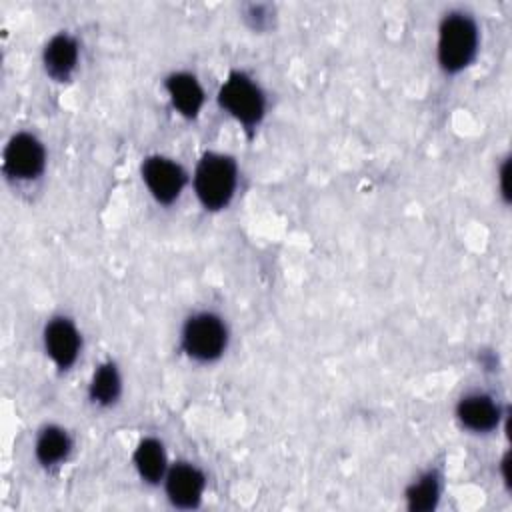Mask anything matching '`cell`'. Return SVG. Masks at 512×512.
<instances>
[{"instance_id": "cell-1", "label": "cell", "mask_w": 512, "mask_h": 512, "mask_svg": "<svg viewBox=\"0 0 512 512\" xmlns=\"http://www.w3.org/2000/svg\"><path fill=\"white\" fill-rule=\"evenodd\" d=\"M238 182L236 162L218 152H208L200 158L194 172V190L206 210L228 206Z\"/></svg>"}, {"instance_id": "cell-2", "label": "cell", "mask_w": 512, "mask_h": 512, "mask_svg": "<svg viewBox=\"0 0 512 512\" xmlns=\"http://www.w3.org/2000/svg\"><path fill=\"white\" fill-rule=\"evenodd\" d=\"M478 50L476 22L464 12H450L440 22L438 30V62L454 74L466 68Z\"/></svg>"}, {"instance_id": "cell-3", "label": "cell", "mask_w": 512, "mask_h": 512, "mask_svg": "<svg viewBox=\"0 0 512 512\" xmlns=\"http://www.w3.org/2000/svg\"><path fill=\"white\" fill-rule=\"evenodd\" d=\"M218 102L248 132H252L260 124L266 108L262 90L244 72H230L226 82L220 86Z\"/></svg>"}, {"instance_id": "cell-4", "label": "cell", "mask_w": 512, "mask_h": 512, "mask_svg": "<svg viewBox=\"0 0 512 512\" xmlns=\"http://www.w3.org/2000/svg\"><path fill=\"white\" fill-rule=\"evenodd\" d=\"M228 342L224 322L210 312L194 314L182 328V348L198 362H212L222 356Z\"/></svg>"}, {"instance_id": "cell-5", "label": "cell", "mask_w": 512, "mask_h": 512, "mask_svg": "<svg viewBox=\"0 0 512 512\" xmlns=\"http://www.w3.org/2000/svg\"><path fill=\"white\" fill-rule=\"evenodd\" d=\"M46 154L40 140L28 132L14 134L2 156V168L10 178L30 180L44 170Z\"/></svg>"}, {"instance_id": "cell-6", "label": "cell", "mask_w": 512, "mask_h": 512, "mask_svg": "<svg viewBox=\"0 0 512 512\" xmlns=\"http://www.w3.org/2000/svg\"><path fill=\"white\" fill-rule=\"evenodd\" d=\"M142 180L160 204H172L186 184V172L178 162L154 154L142 162Z\"/></svg>"}, {"instance_id": "cell-7", "label": "cell", "mask_w": 512, "mask_h": 512, "mask_svg": "<svg viewBox=\"0 0 512 512\" xmlns=\"http://www.w3.org/2000/svg\"><path fill=\"white\" fill-rule=\"evenodd\" d=\"M44 348L58 368H70L80 352V334L72 320L52 318L44 328Z\"/></svg>"}, {"instance_id": "cell-8", "label": "cell", "mask_w": 512, "mask_h": 512, "mask_svg": "<svg viewBox=\"0 0 512 512\" xmlns=\"http://www.w3.org/2000/svg\"><path fill=\"white\" fill-rule=\"evenodd\" d=\"M204 486V474L188 462H178L166 472V494L178 508H196L200 504Z\"/></svg>"}, {"instance_id": "cell-9", "label": "cell", "mask_w": 512, "mask_h": 512, "mask_svg": "<svg viewBox=\"0 0 512 512\" xmlns=\"http://www.w3.org/2000/svg\"><path fill=\"white\" fill-rule=\"evenodd\" d=\"M458 420L474 432H490L500 422V408L488 394H468L456 406Z\"/></svg>"}, {"instance_id": "cell-10", "label": "cell", "mask_w": 512, "mask_h": 512, "mask_svg": "<svg viewBox=\"0 0 512 512\" xmlns=\"http://www.w3.org/2000/svg\"><path fill=\"white\" fill-rule=\"evenodd\" d=\"M164 88L170 96L172 106L186 118L198 116L204 104V90L196 76L188 72H174L164 80Z\"/></svg>"}, {"instance_id": "cell-11", "label": "cell", "mask_w": 512, "mask_h": 512, "mask_svg": "<svg viewBox=\"0 0 512 512\" xmlns=\"http://www.w3.org/2000/svg\"><path fill=\"white\" fill-rule=\"evenodd\" d=\"M44 68L54 80H66L78 62V44L68 34H56L44 48Z\"/></svg>"}, {"instance_id": "cell-12", "label": "cell", "mask_w": 512, "mask_h": 512, "mask_svg": "<svg viewBox=\"0 0 512 512\" xmlns=\"http://www.w3.org/2000/svg\"><path fill=\"white\" fill-rule=\"evenodd\" d=\"M132 460L138 474L150 484H156L166 474V454L156 438L140 440Z\"/></svg>"}, {"instance_id": "cell-13", "label": "cell", "mask_w": 512, "mask_h": 512, "mask_svg": "<svg viewBox=\"0 0 512 512\" xmlns=\"http://www.w3.org/2000/svg\"><path fill=\"white\" fill-rule=\"evenodd\" d=\"M70 446L72 444H70L66 430H62L58 426H46L36 438L34 452L42 466H54L68 456Z\"/></svg>"}, {"instance_id": "cell-14", "label": "cell", "mask_w": 512, "mask_h": 512, "mask_svg": "<svg viewBox=\"0 0 512 512\" xmlns=\"http://www.w3.org/2000/svg\"><path fill=\"white\" fill-rule=\"evenodd\" d=\"M90 400L100 406H110L120 396V374L116 364L104 362L96 368L90 382Z\"/></svg>"}, {"instance_id": "cell-15", "label": "cell", "mask_w": 512, "mask_h": 512, "mask_svg": "<svg viewBox=\"0 0 512 512\" xmlns=\"http://www.w3.org/2000/svg\"><path fill=\"white\" fill-rule=\"evenodd\" d=\"M440 498V484L436 472H426L420 476L408 490H406V500L408 508L414 512H426L432 510L438 504Z\"/></svg>"}, {"instance_id": "cell-16", "label": "cell", "mask_w": 512, "mask_h": 512, "mask_svg": "<svg viewBox=\"0 0 512 512\" xmlns=\"http://www.w3.org/2000/svg\"><path fill=\"white\" fill-rule=\"evenodd\" d=\"M506 180H508V162H504L502 166V172H500V182H502V194L508 198V186H506Z\"/></svg>"}]
</instances>
